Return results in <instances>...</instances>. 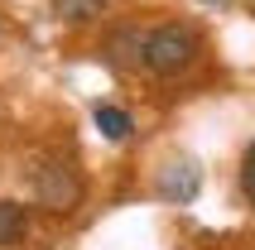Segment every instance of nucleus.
Segmentation results:
<instances>
[{
  "mask_svg": "<svg viewBox=\"0 0 255 250\" xmlns=\"http://www.w3.org/2000/svg\"><path fill=\"white\" fill-rule=\"evenodd\" d=\"M34 178V197H39V207L48 212H77L82 207V173H77V164L72 159H63V154H43L39 168L29 173Z\"/></svg>",
  "mask_w": 255,
  "mask_h": 250,
  "instance_id": "nucleus-1",
  "label": "nucleus"
},
{
  "mask_svg": "<svg viewBox=\"0 0 255 250\" xmlns=\"http://www.w3.org/2000/svg\"><path fill=\"white\" fill-rule=\"evenodd\" d=\"M193 58H198V34L183 24H164L154 34H144V48H140V63L159 77H173V72L193 68Z\"/></svg>",
  "mask_w": 255,
  "mask_h": 250,
  "instance_id": "nucleus-2",
  "label": "nucleus"
},
{
  "mask_svg": "<svg viewBox=\"0 0 255 250\" xmlns=\"http://www.w3.org/2000/svg\"><path fill=\"white\" fill-rule=\"evenodd\" d=\"M202 193V168L193 164V159H173V164H164V173H159V197L164 202H193V197Z\"/></svg>",
  "mask_w": 255,
  "mask_h": 250,
  "instance_id": "nucleus-3",
  "label": "nucleus"
},
{
  "mask_svg": "<svg viewBox=\"0 0 255 250\" xmlns=\"http://www.w3.org/2000/svg\"><path fill=\"white\" fill-rule=\"evenodd\" d=\"M24 231H29V212L19 202H0V246L24 241Z\"/></svg>",
  "mask_w": 255,
  "mask_h": 250,
  "instance_id": "nucleus-4",
  "label": "nucleus"
},
{
  "mask_svg": "<svg viewBox=\"0 0 255 250\" xmlns=\"http://www.w3.org/2000/svg\"><path fill=\"white\" fill-rule=\"evenodd\" d=\"M92 121H97V130L106 139H126L130 130H135V125H130V116L121 111V106H97V111H92Z\"/></svg>",
  "mask_w": 255,
  "mask_h": 250,
  "instance_id": "nucleus-5",
  "label": "nucleus"
},
{
  "mask_svg": "<svg viewBox=\"0 0 255 250\" xmlns=\"http://www.w3.org/2000/svg\"><path fill=\"white\" fill-rule=\"evenodd\" d=\"M101 10H106V0H53V14L68 19V24H87V19H97Z\"/></svg>",
  "mask_w": 255,
  "mask_h": 250,
  "instance_id": "nucleus-6",
  "label": "nucleus"
},
{
  "mask_svg": "<svg viewBox=\"0 0 255 250\" xmlns=\"http://www.w3.org/2000/svg\"><path fill=\"white\" fill-rule=\"evenodd\" d=\"M241 193L251 197V207H255V139H251V149L241 159Z\"/></svg>",
  "mask_w": 255,
  "mask_h": 250,
  "instance_id": "nucleus-7",
  "label": "nucleus"
}]
</instances>
